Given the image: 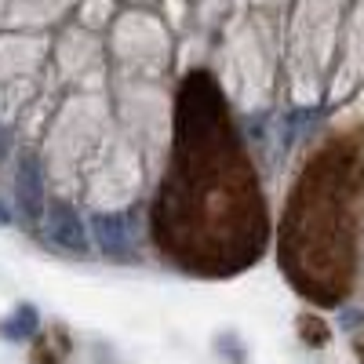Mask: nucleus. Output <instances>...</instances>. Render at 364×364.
I'll return each mask as SVG.
<instances>
[{
	"label": "nucleus",
	"instance_id": "obj_1",
	"mask_svg": "<svg viewBox=\"0 0 364 364\" xmlns=\"http://www.w3.org/2000/svg\"><path fill=\"white\" fill-rule=\"evenodd\" d=\"M48 233L58 248L66 252H87V226L70 204H51L48 208Z\"/></svg>",
	"mask_w": 364,
	"mask_h": 364
},
{
	"label": "nucleus",
	"instance_id": "obj_2",
	"mask_svg": "<svg viewBox=\"0 0 364 364\" xmlns=\"http://www.w3.org/2000/svg\"><path fill=\"white\" fill-rule=\"evenodd\" d=\"M91 233H95L99 248L124 252V248H132V240H135V223L128 215H95L91 219Z\"/></svg>",
	"mask_w": 364,
	"mask_h": 364
},
{
	"label": "nucleus",
	"instance_id": "obj_3",
	"mask_svg": "<svg viewBox=\"0 0 364 364\" xmlns=\"http://www.w3.org/2000/svg\"><path fill=\"white\" fill-rule=\"evenodd\" d=\"M41 193H44V175L33 154H26L18 161V197L26 204L29 215H41Z\"/></svg>",
	"mask_w": 364,
	"mask_h": 364
},
{
	"label": "nucleus",
	"instance_id": "obj_4",
	"mask_svg": "<svg viewBox=\"0 0 364 364\" xmlns=\"http://www.w3.org/2000/svg\"><path fill=\"white\" fill-rule=\"evenodd\" d=\"M37 331V314H33V306H18L8 321H4V336H11V339H29Z\"/></svg>",
	"mask_w": 364,
	"mask_h": 364
},
{
	"label": "nucleus",
	"instance_id": "obj_5",
	"mask_svg": "<svg viewBox=\"0 0 364 364\" xmlns=\"http://www.w3.org/2000/svg\"><path fill=\"white\" fill-rule=\"evenodd\" d=\"M8 223H11V211H8L4 200H0V226H8Z\"/></svg>",
	"mask_w": 364,
	"mask_h": 364
}]
</instances>
